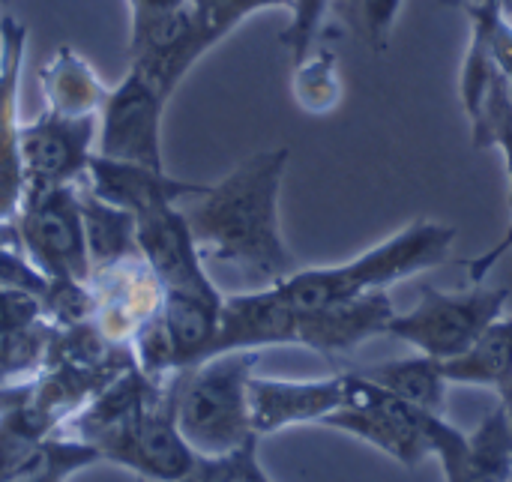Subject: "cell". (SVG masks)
Masks as SVG:
<instances>
[{
    "label": "cell",
    "mask_w": 512,
    "mask_h": 482,
    "mask_svg": "<svg viewBox=\"0 0 512 482\" xmlns=\"http://www.w3.org/2000/svg\"><path fill=\"white\" fill-rule=\"evenodd\" d=\"M48 441V438H45ZM42 438L27 435L12 420L0 417V482L18 480L24 471H30L45 447Z\"/></svg>",
    "instance_id": "f1b7e54d"
},
{
    "label": "cell",
    "mask_w": 512,
    "mask_h": 482,
    "mask_svg": "<svg viewBox=\"0 0 512 482\" xmlns=\"http://www.w3.org/2000/svg\"><path fill=\"white\" fill-rule=\"evenodd\" d=\"M27 48V27L3 15L0 18V222H9L21 204V156H18V81Z\"/></svg>",
    "instance_id": "e0dca14e"
},
{
    "label": "cell",
    "mask_w": 512,
    "mask_h": 482,
    "mask_svg": "<svg viewBox=\"0 0 512 482\" xmlns=\"http://www.w3.org/2000/svg\"><path fill=\"white\" fill-rule=\"evenodd\" d=\"M12 225L27 264L45 282H87L93 264L81 219L78 183L24 195Z\"/></svg>",
    "instance_id": "ba28073f"
},
{
    "label": "cell",
    "mask_w": 512,
    "mask_h": 482,
    "mask_svg": "<svg viewBox=\"0 0 512 482\" xmlns=\"http://www.w3.org/2000/svg\"><path fill=\"white\" fill-rule=\"evenodd\" d=\"M471 120V138L477 147H489V150H501L504 156V168H507V183H510V210H512V102L507 96V87L501 81V72L495 75L492 87L486 90V96L480 99V105L468 114ZM512 249V222L504 231V237L483 255L462 261L468 282L471 285H483L489 279V273L498 267V261L504 255H510Z\"/></svg>",
    "instance_id": "ac0fdd59"
},
{
    "label": "cell",
    "mask_w": 512,
    "mask_h": 482,
    "mask_svg": "<svg viewBox=\"0 0 512 482\" xmlns=\"http://www.w3.org/2000/svg\"><path fill=\"white\" fill-rule=\"evenodd\" d=\"M258 441L261 438H252L228 456L198 459L192 474L183 482H273L258 459Z\"/></svg>",
    "instance_id": "4316f807"
},
{
    "label": "cell",
    "mask_w": 512,
    "mask_h": 482,
    "mask_svg": "<svg viewBox=\"0 0 512 482\" xmlns=\"http://www.w3.org/2000/svg\"><path fill=\"white\" fill-rule=\"evenodd\" d=\"M492 57L512 102V21L501 12L492 24Z\"/></svg>",
    "instance_id": "f546056e"
},
{
    "label": "cell",
    "mask_w": 512,
    "mask_h": 482,
    "mask_svg": "<svg viewBox=\"0 0 512 482\" xmlns=\"http://www.w3.org/2000/svg\"><path fill=\"white\" fill-rule=\"evenodd\" d=\"M435 459L447 482H512V420L498 405L465 435L447 417L435 423Z\"/></svg>",
    "instance_id": "5bb4252c"
},
{
    "label": "cell",
    "mask_w": 512,
    "mask_h": 482,
    "mask_svg": "<svg viewBox=\"0 0 512 482\" xmlns=\"http://www.w3.org/2000/svg\"><path fill=\"white\" fill-rule=\"evenodd\" d=\"M510 291L471 285L468 291H438L432 285L420 288V300L411 312H396L387 336L411 345L417 354L450 363L468 354L492 324L504 318Z\"/></svg>",
    "instance_id": "8992f818"
},
{
    "label": "cell",
    "mask_w": 512,
    "mask_h": 482,
    "mask_svg": "<svg viewBox=\"0 0 512 482\" xmlns=\"http://www.w3.org/2000/svg\"><path fill=\"white\" fill-rule=\"evenodd\" d=\"M96 129V117H69L51 108L21 123L18 156L24 195L81 183L96 153Z\"/></svg>",
    "instance_id": "30bf717a"
},
{
    "label": "cell",
    "mask_w": 512,
    "mask_h": 482,
    "mask_svg": "<svg viewBox=\"0 0 512 482\" xmlns=\"http://www.w3.org/2000/svg\"><path fill=\"white\" fill-rule=\"evenodd\" d=\"M177 375L153 378L132 366L99 390L57 435L93 447L102 462L132 471L141 482H183L198 456L177 429Z\"/></svg>",
    "instance_id": "7a4b0ae2"
},
{
    "label": "cell",
    "mask_w": 512,
    "mask_h": 482,
    "mask_svg": "<svg viewBox=\"0 0 512 482\" xmlns=\"http://www.w3.org/2000/svg\"><path fill=\"white\" fill-rule=\"evenodd\" d=\"M129 3V27L153 21L159 15H168L180 6H186V0H126Z\"/></svg>",
    "instance_id": "4dcf8cb0"
},
{
    "label": "cell",
    "mask_w": 512,
    "mask_h": 482,
    "mask_svg": "<svg viewBox=\"0 0 512 482\" xmlns=\"http://www.w3.org/2000/svg\"><path fill=\"white\" fill-rule=\"evenodd\" d=\"M135 243L150 264L165 294L213 297L222 294L204 270V258L195 246L189 222L180 204L159 207L135 219Z\"/></svg>",
    "instance_id": "7c38bea8"
},
{
    "label": "cell",
    "mask_w": 512,
    "mask_h": 482,
    "mask_svg": "<svg viewBox=\"0 0 512 482\" xmlns=\"http://www.w3.org/2000/svg\"><path fill=\"white\" fill-rule=\"evenodd\" d=\"M450 384L489 387L498 399H507L512 390V333L507 318L489 327V333L462 357L444 363Z\"/></svg>",
    "instance_id": "44dd1931"
},
{
    "label": "cell",
    "mask_w": 512,
    "mask_h": 482,
    "mask_svg": "<svg viewBox=\"0 0 512 482\" xmlns=\"http://www.w3.org/2000/svg\"><path fill=\"white\" fill-rule=\"evenodd\" d=\"M288 159V147L252 153L219 183L180 201L204 261L234 267L261 288L300 270L279 225V192Z\"/></svg>",
    "instance_id": "6da1fadb"
},
{
    "label": "cell",
    "mask_w": 512,
    "mask_h": 482,
    "mask_svg": "<svg viewBox=\"0 0 512 482\" xmlns=\"http://www.w3.org/2000/svg\"><path fill=\"white\" fill-rule=\"evenodd\" d=\"M441 417L444 414H429L402 402L363 372H348L345 405L330 414L324 426L366 441L405 468H417L435 456V423Z\"/></svg>",
    "instance_id": "52a82bcc"
},
{
    "label": "cell",
    "mask_w": 512,
    "mask_h": 482,
    "mask_svg": "<svg viewBox=\"0 0 512 482\" xmlns=\"http://www.w3.org/2000/svg\"><path fill=\"white\" fill-rule=\"evenodd\" d=\"M453 243H456L453 225L435 219H417L345 264L306 267V270L300 267L297 273H291L288 279L270 288L297 309L354 303L360 297L387 291L390 285L405 282L417 273L441 267Z\"/></svg>",
    "instance_id": "277c9868"
},
{
    "label": "cell",
    "mask_w": 512,
    "mask_h": 482,
    "mask_svg": "<svg viewBox=\"0 0 512 482\" xmlns=\"http://www.w3.org/2000/svg\"><path fill=\"white\" fill-rule=\"evenodd\" d=\"M78 201H81V219H84V234H87L93 267H102V264H111L138 252L132 213L96 198L84 183H78Z\"/></svg>",
    "instance_id": "7402d4cb"
},
{
    "label": "cell",
    "mask_w": 512,
    "mask_h": 482,
    "mask_svg": "<svg viewBox=\"0 0 512 482\" xmlns=\"http://www.w3.org/2000/svg\"><path fill=\"white\" fill-rule=\"evenodd\" d=\"M348 372L312 381L288 378H258L249 381L252 429L258 438L285 432L291 426H324L330 414L345 405Z\"/></svg>",
    "instance_id": "4fadbf2b"
},
{
    "label": "cell",
    "mask_w": 512,
    "mask_h": 482,
    "mask_svg": "<svg viewBox=\"0 0 512 482\" xmlns=\"http://www.w3.org/2000/svg\"><path fill=\"white\" fill-rule=\"evenodd\" d=\"M291 93L294 102L315 117L333 114L345 96V84L339 75V57L330 45H315L303 60L291 63Z\"/></svg>",
    "instance_id": "603a6c76"
},
{
    "label": "cell",
    "mask_w": 512,
    "mask_h": 482,
    "mask_svg": "<svg viewBox=\"0 0 512 482\" xmlns=\"http://www.w3.org/2000/svg\"><path fill=\"white\" fill-rule=\"evenodd\" d=\"M96 198L108 201L111 207H120L132 213L135 219L144 213H153L168 204H180L204 189V183H186L171 177L168 171L132 165V162H117L93 153L87 174L81 180Z\"/></svg>",
    "instance_id": "9a60e30c"
},
{
    "label": "cell",
    "mask_w": 512,
    "mask_h": 482,
    "mask_svg": "<svg viewBox=\"0 0 512 482\" xmlns=\"http://www.w3.org/2000/svg\"><path fill=\"white\" fill-rule=\"evenodd\" d=\"M51 333L54 324L39 294L0 285V387L21 384L39 372Z\"/></svg>",
    "instance_id": "2e32d148"
},
{
    "label": "cell",
    "mask_w": 512,
    "mask_h": 482,
    "mask_svg": "<svg viewBox=\"0 0 512 482\" xmlns=\"http://www.w3.org/2000/svg\"><path fill=\"white\" fill-rule=\"evenodd\" d=\"M138 482H141V480H138Z\"/></svg>",
    "instance_id": "836d02e7"
},
{
    "label": "cell",
    "mask_w": 512,
    "mask_h": 482,
    "mask_svg": "<svg viewBox=\"0 0 512 482\" xmlns=\"http://www.w3.org/2000/svg\"><path fill=\"white\" fill-rule=\"evenodd\" d=\"M165 96L138 66L129 63L117 87H108V96L99 108L96 153L117 162H132L144 168L165 171L162 153V120Z\"/></svg>",
    "instance_id": "9c48e42d"
},
{
    "label": "cell",
    "mask_w": 512,
    "mask_h": 482,
    "mask_svg": "<svg viewBox=\"0 0 512 482\" xmlns=\"http://www.w3.org/2000/svg\"><path fill=\"white\" fill-rule=\"evenodd\" d=\"M99 453L75 438L51 435L30 471H24L18 480L12 482H69V477L99 465Z\"/></svg>",
    "instance_id": "d4e9b609"
},
{
    "label": "cell",
    "mask_w": 512,
    "mask_h": 482,
    "mask_svg": "<svg viewBox=\"0 0 512 482\" xmlns=\"http://www.w3.org/2000/svg\"><path fill=\"white\" fill-rule=\"evenodd\" d=\"M45 108L69 117H99L108 96V84L96 69L69 45H57L54 54L36 72Z\"/></svg>",
    "instance_id": "d6986e66"
},
{
    "label": "cell",
    "mask_w": 512,
    "mask_h": 482,
    "mask_svg": "<svg viewBox=\"0 0 512 482\" xmlns=\"http://www.w3.org/2000/svg\"><path fill=\"white\" fill-rule=\"evenodd\" d=\"M186 6L213 48L255 12H264V9L291 12V0H186Z\"/></svg>",
    "instance_id": "484cf974"
},
{
    "label": "cell",
    "mask_w": 512,
    "mask_h": 482,
    "mask_svg": "<svg viewBox=\"0 0 512 482\" xmlns=\"http://www.w3.org/2000/svg\"><path fill=\"white\" fill-rule=\"evenodd\" d=\"M90 324L120 348L132 351V342L144 327L162 315L165 291L141 252L120 261L93 267L87 276Z\"/></svg>",
    "instance_id": "8fae6325"
},
{
    "label": "cell",
    "mask_w": 512,
    "mask_h": 482,
    "mask_svg": "<svg viewBox=\"0 0 512 482\" xmlns=\"http://www.w3.org/2000/svg\"><path fill=\"white\" fill-rule=\"evenodd\" d=\"M438 3H444V6H453V9H462L468 0H438ZM498 6L504 9V15H507V18L512 21V0H498Z\"/></svg>",
    "instance_id": "1f68e13d"
},
{
    "label": "cell",
    "mask_w": 512,
    "mask_h": 482,
    "mask_svg": "<svg viewBox=\"0 0 512 482\" xmlns=\"http://www.w3.org/2000/svg\"><path fill=\"white\" fill-rule=\"evenodd\" d=\"M369 381L381 384L402 402L429 411V414H444L447 408V372L444 363L426 354H414L405 360H387L375 363L369 369H360Z\"/></svg>",
    "instance_id": "ffe728a7"
},
{
    "label": "cell",
    "mask_w": 512,
    "mask_h": 482,
    "mask_svg": "<svg viewBox=\"0 0 512 482\" xmlns=\"http://www.w3.org/2000/svg\"><path fill=\"white\" fill-rule=\"evenodd\" d=\"M258 360L261 351H225L177 375V429L198 459L228 456L258 438L249 408Z\"/></svg>",
    "instance_id": "5b68a950"
},
{
    "label": "cell",
    "mask_w": 512,
    "mask_h": 482,
    "mask_svg": "<svg viewBox=\"0 0 512 482\" xmlns=\"http://www.w3.org/2000/svg\"><path fill=\"white\" fill-rule=\"evenodd\" d=\"M507 324H510V333H512V318H507ZM498 405H504V411L510 414V420H512V390L507 393V399H501Z\"/></svg>",
    "instance_id": "d6a6232c"
},
{
    "label": "cell",
    "mask_w": 512,
    "mask_h": 482,
    "mask_svg": "<svg viewBox=\"0 0 512 482\" xmlns=\"http://www.w3.org/2000/svg\"><path fill=\"white\" fill-rule=\"evenodd\" d=\"M393 315L396 306L387 291L360 297L354 303L297 309L267 285L225 297L210 357L282 345H297L318 354H348L369 339L387 336Z\"/></svg>",
    "instance_id": "3957f363"
},
{
    "label": "cell",
    "mask_w": 512,
    "mask_h": 482,
    "mask_svg": "<svg viewBox=\"0 0 512 482\" xmlns=\"http://www.w3.org/2000/svg\"><path fill=\"white\" fill-rule=\"evenodd\" d=\"M405 0H330V12L351 36L375 54H384Z\"/></svg>",
    "instance_id": "cb8c5ba5"
},
{
    "label": "cell",
    "mask_w": 512,
    "mask_h": 482,
    "mask_svg": "<svg viewBox=\"0 0 512 482\" xmlns=\"http://www.w3.org/2000/svg\"><path fill=\"white\" fill-rule=\"evenodd\" d=\"M327 12H330V0H291L288 24L279 36L291 54V63L303 60L318 45Z\"/></svg>",
    "instance_id": "83f0119b"
}]
</instances>
